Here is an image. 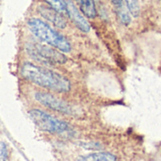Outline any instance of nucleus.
<instances>
[{
    "mask_svg": "<svg viewBox=\"0 0 161 161\" xmlns=\"http://www.w3.org/2000/svg\"><path fill=\"white\" fill-rule=\"evenodd\" d=\"M22 75L34 84L56 92H68L71 90L70 81L63 75L43 67L25 62L21 69Z\"/></svg>",
    "mask_w": 161,
    "mask_h": 161,
    "instance_id": "nucleus-1",
    "label": "nucleus"
},
{
    "mask_svg": "<svg viewBox=\"0 0 161 161\" xmlns=\"http://www.w3.org/2000/svg\"><path fill=\"white\" fill-rule=\"evenodd\" d=\"M27 25L35 37H37L41 41L46 42L50 46L61 52L68 53L71 51V44L68 40L43 21L36 18H31L28 20Z\"/></svg>",
    "mask_w": 161,
    "mask_h": 161,
    "instance_id": "nucleus-2",
    "label": "nucleus"
},
{
    "mask_svg": "<svg viewBox=\"0 0 161 161\" xmlns=\"http://www.w3.org/2000/svg\"><path fill=\"white\" fill-rule=\"evenodd\" d=\"M28 115L35 125L42 131L48 133H62L68 129V125L49 115L40 109H32L28 112Z\"/></svg>",
    "mask_w": 161,
    "mask_h": 161,
    "instance_id": "nucleus-3",
    "label": "nucleus"
},
{
    "mask_svg": "<svg viewBox=\"0 0 161 161\" xmlns=\"http://www.w3.org/2000/svg\"><path fill=\"white\" fill-rule=\"evenodd\" d=\"M29 56L42 63L46 64H62L67 61V58L59 52V50H56L52 47L39 44V43H31L26 47Z\"/></svg>",
    "mask_w": 161,
    "mask_h": 161,
    "instance_id": "nucleus-4",
    "label": "nucleus"
},
{
    "mask_svg": "<svg viewBox=\"0 0 161 161\" xmlns=\"http://www.w3.org/2000/svg\"><path fill=\"white\" fill-rule=\"evenodd\" d=\"M35 99L42 106H44L50 109H53L55 111L64 113V114L72 113V108L67 103L57 98L55 95H53L51 93L42 92H36Z\"/></svg>",
    "mask_w": 161,
    "mask_h": 161,
    "instance_id": "nucleus-5",
    "label": "nucleus"
},
{
    "mask_svg": "<svg viewBox=\"0 0 161 161\" xmlns=\"http://www.w3.org/2000/svg\"><path fill=\"white\" fill-rule=\"evenodd\" d=\"M63 2L66 7V13L68 14L72 22L75 25V26L85 33L89 32L91 29V25L84 15L81 13V11L74 4L73 0H63Z\"/></svg>",
    "mask_w": 161,
    "mask_h": 161,
    "instance_id": "nucleus-6",
    "label": "nucleus"
},
{
    "mask_svg": "<svg viewBox=\"0 0 161 161\" xmlns=\"http://www.w3.org/2000/svg\"><path fill=\"white\" fill-rule=\"evenodd\" d=\"M39 11L42 17H44L46 20L51 22L54 25L59 27V28H65L66 27V21L62 17L61 13L57 11L56 9L52 8L51 7H46V6H40L39 7Z\"/></svg>",
    "mask_w": 161,
    "mask_h": 161,
    "instance_id": "nucleus-7",
    "label": "nucleus"
},
{
    "mask_svg": "<svg viewBox=\"0 0 161 161\" xmlns=\"http://www.w3.org/2000/svg\"><path fill=\"white\" fill-rule=\"evenodd\" d=\"M80 8L81 12L88 18H95L97 15V10L95 7L94 0H75Z\"/></svg>",
    "mask_w": 161,
    "mask_h": 161,
    "instance_id": "nucleus-8",
    "label": "nucleus"
},
{
    "mask_svg": "<svg viewBox=\"0 0 161 161\" xmlns=\"http://www.w3.org/2000/svg\"><path fill=\"white\" fill-rule=\"evenodd\" d=\"M84 161H117L114 155L107 152H98L92 153L84 157Z\"/></svg>",
    "mask_w": 161,
    "mask_h": 161,
    "instance_id": "nucleus-9",
    "label": "nucleus"
},
{
    "mask_svg": "<svg viewBox=\"0 0 161 161\" xmlns=\"http://www.w3.org/2000/svg\"><path fill=\"white\" fill-rule=\"evenodd\" d=\"M117 8V14H118V17L120 19V21L122 22V24H124L125 25H128L130 23H131V17H130V12L129 10H126L123 5L119 6V7H116Z\"/></svg>",
    "mask_w": 161,
    "mask_h": 161,
    "instance_id": "nucleus-10",
    "label": "nucleus"
},
{
    "mask_svg": "<svg viewBox=\"0 0 161 161\" xmlns=\"http://www.w3.org/2000/svg\"><path fill=\"white\" fill-rule=\"evenodd\" d=\"M127 9L131 13L132 16L138 17L141 12V7H140V2L139 0H125Z\"/></svg>",
    "mask_w": 161,
    "mask_h": 161,
    "instance_id": "nucleus-11",
    "label": "nucleus"
},
{
    "mask_svg": "<svg viewBox=\"0 0 161 161\" xmlns=\"http://www.w3.org/2000/svg\"><path fill=\"white\" fill-rule=\"evenodd\" d=\"M52 8L56 9L59 13L66 12V7L63 0H44Z\"/></svg>",
    "mask_w": 161,
    "mask_h": 161,
    "instance_id": "nucleus-12",
    "label": "nucleus"
},
{
    "mask_svg": "<svg viewBox=\"0 0 161 161\" xmlns=\"http://www.w3.org/2000/svg\"><path fill=\"white\" fill-rule=\"evenodd\" d=\"M8 148L4 142H0V161H7Z\"/></svg>",
    "mask_w": 161,
    "mask_h": 161,
    "instance_id": "nucleus-13",
    "label": "nucleus"
},
{
    "mask_svg": "<svg viewBox=\"0 0 161 161\" xmlns=\"http://www.w3.org/2000/svg\"><path fill=\"white\" fill-rule=\"evenodd\" d=\"M112 2L113 5H115L116 7H119L121 5H123V0H110Z\"/></svg>",
    "mask_w": 161,
    "mask_h": 161,
    "instance_id": "nucleus-14",
    "label": "nucleus"
}]
</instances>
